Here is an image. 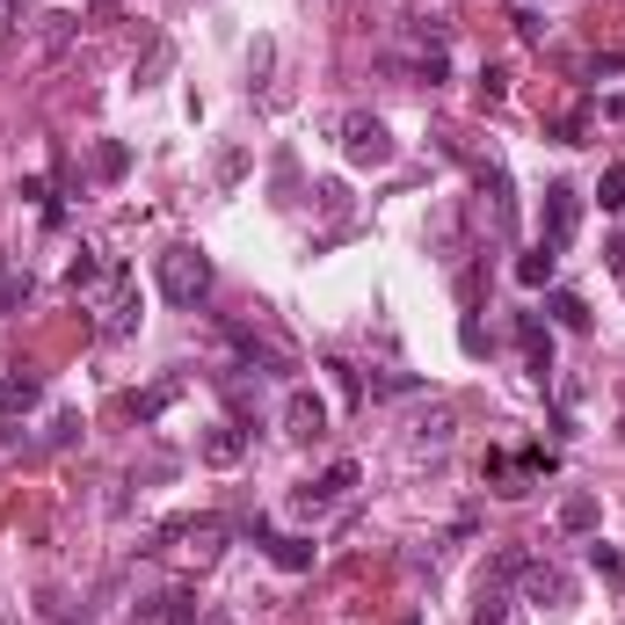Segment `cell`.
Segmentation results:
<instances>
[{
  "instance_id": "cell-28",
  "label": "cell",
  "mask_w": 625,
  "mask_h": 625,
  "mask_svg": "<svg viewBox=\"0 0 625 625\" xmlns=\"http://www.w3.org/2000/svg\"><path fill=\"white\" fill-rule=\"evenodd\" d=\"M509 22H517V36H523V44H539V36H545V22L531 15V8H517V15H509Z\"/></svg>"
},
{
  "instance_id": "cell-30",
  "label": "cell",
  "mask_w": 625,
  "mask_h": 625,
  "mask_svg": "<svg viewBox=\"0 0 625 625\" xmlns=\"http://www.w3.org/2000/svg\"><path fill=\"white\" fill-rule=\"evenodd\" d=\"M604 117H611V124H625V87H618V95H604Z\"/></svg>"
},
{
  "instance_id": "cell-3",
  "label": "cell",
  "mask_w": 625,
  "mask_h": 625,
  "mask_svg": "<svg viewBox=\"0 0 625 625\" xmlns=\"http://www.w3.org/2000/svg\"><path fill=\"white\" fill-rule=\"evenodd\" d=\"M400 139H393V124L371 117V109H349L342 117V160L349 168H393Z\"/></svg>"
},
{
  "instance_id": "cell-25",
  "label": "cell",
  "mask_w": 625,
  "mask_h": 625,
  "mask_svg": "<svg viewBox=\"0 0 625 625\" xmlns=\"http://www.w3.org/2000/svg\"><path fill=\"white\" fill-rule=\"evenodd\" d=\"M124 168H131V146H117V139H109V146H95V174H103V182H117Z\"/></svg>"
},
{
  "instance_id": "cell-7",
  "label": "cell",
  "mask_w": 625,
  "mask_h": 625,
  "mask_svg": "<svg viewBox=\"0 0 625 625\" xmlns=\"http://www.w3.org/2000/svg\"><path fill=\"white\" fill-rule=\"evenodd\" d=\"M517 342H523V364H531V379H553V328H545L539 312H517Z\"/></svg>"
},
{
  "instance_id": "cell-6",
  "label": "cell",
  "mask_w": 625,
  "mask_h": 625,
  "mask_svg": "<svg viewBox=\"0 0 625 625\" xmlns=\"http://www.w3.org/2000/svg\"><path fill=\"white\" fill-rule=\"evenodd\" d=\"M574 226H582V190H574V182H553V190H545V247H568L574 241Z\"/></svg>"
},
{
  "instance_id": "cell-2",
  "label": "cell",
  "mask_w": 625,
  "mask_h": 625,
  "mask_svg": "<svg viewBox=\"0 0 625 625\" xmlns=\"http://www.w3.org/2000/svg\"><path fill=\"white\" fill-rule=\"evenodd\" d=\"M153 553H182L190 568H211L226 553V517H174L153 531Z\"/></svg>"
},
{
  "instance_id": "cell-21",
  "label": "cell",
  "mask_w": 625,
  "mask_h": 625,
  "mask_svg": "<svg viewBox=\"0 0 625 625\" xmlns=\"http://www.w3.org/2000/svg\"><path fill=\"white\" fill-rule=\"evenodd\" d=\"M364 393H371V400H407V393H422V379H415V371H379Z\"/></svg>"
},
{
  "instance_id": "cell-26",
  "label": "cell",
  "mask_w": 625,
  "mask_h": 625,
  "mask_svg": "<svg viewBox=\"0 0 625 625\" xmlns=\"http://www.w3.org/2000/svg\"><path fill=\"white\" fill-rule=\"evenodd\" d=\"M502 95H509V73H502V66H487V73H480V103L495 109V103H502Z\"/></svg>"
},
{
  "instance_id": "cell-4",
  "label": "cell",
  "mask_w": 625,
  "mask_h": 625,
  "mask_svg": "<svg viewBox=\"0 0 625 625\" xmlns=\"http://www.w3.org/2000/svg\"><path fill=\"white\" fill-rule=\"evenodd\" d=\"M349 487H357V458H335L320 480H298V487H292V517H328Z\"/></svg>"
},
{
  "instance_id": "cell-15",
  "label": "cell",
  "mask_w": 625,
  "mask_h": 625,
  "mask_svg": "<svg viewBox=\"0 0 625 625\" xmlns=\"http://www.w3.org/2000/svg\"><path fill=\"white\" fill-rule=\"evenodd\" d=\"M452 430H458V415H452V407H436V415H422L415 430H407V452H444Z\"/></svg>"
},
{
  "instance_id": "cell-27",
  "label": "cell",
  "mask_w": 625,
  "mask_h": 625,
  "mask_svg": "<svg viewBox=\"0 0 625 625\" xmlns=\"http://www.w3.org/2000/svg\"><path fill=\"white\" fill-rule=\"evenodd\" d=\"M44 444H52V452H66V444H81V415H59V422H52V436H44Z\"/></svg>"
},
{
  "instance_id": "cell-10",
  "label": "cell",
  "mask_w": 625,
  "mask_h": 625,
  "mask_svg": "<svg viewBox=\"0 0 625 625\" xmlns=\"http://www.w3.org/2000/svg\"><path fill=\"white\" fill-rule=\"evenodd\" d=\"M480 197H487V219H495V233H517V197H509V174L502 168H480Z\"/></svg>"
},
{
  "instance_id": "cell-20",
  "label": "cell",
  "mask_w": 625,
  "mask_h": 625,
  "mask_svg": "<svg viewBox=\"0 0 625 625\" xmlns=\"http://www.w3.org/2000/svg\"><path fill=\"white\" fill-rule=\"evenodd\" d=\"M545 312H553V320H560L568 335H590V306H582L574 292H553V298H545Z\"/></svg>"
},
{
  "instance_id": "cell-17",
  "label": "cell",
  "mask_w": 625,
  "mask_h": 625,
  "mask_svg": "<svg viewBox=\"0 0 625 625\" xmlns=\"http://www.w3.org/2000/svg\"><path fill=\"white\" fill-rule=\"evenodd\" d=\"M30 292H36V277H30V262H8V255H0V312H15V306H30Z\"/></svg>"
},
{
  "instance_id": "cell-22",
  "label": "cell",
  "mask_w": 625,
  "mask_h": 625,
  "mask_svg": "<svg viewBox=\"0 0 625 625\" xmlns=\"http://www.w3.org/2000/svg\"><path fill=\"white\" fill-rule=\"evenodd\" d=\"M596 204H604L611 219L625 211V160H611V168H604V182H596Z\"/></svg>"
},
{
  "instance_id": "cell-29",
  "label": "cell",
  "mask_w": 625,
  "mask_h": 625,
  "mask_svg": "<svg viewBox=\"0 0 625 625\" xmlns=\"http://www.w3.org/2000/svg\"><path fill=\"white\" fill-rule=\"evenodd\" d=\"M241 168H247L241 146H226V153H219V182H241Z\"/></svg>"
},
{
  "instance_id": "cell-31",
  "label": "cell",
  "mask_w": 625,
  "mask_h": 625,
  "mask_svg": "<svg viewBox=\"0 0 625 625\" xmlns=\"http://www.w3.org/2000/svg\"><path fill=\"white\" fill-rule=\"evenodd\" d=\"M400 625H422V618H400Z\"/></svg>"
},
{
  "instance_id": "cell-16",
  "label": "cell",
  "mask_w": 625,
  "mask_h": 625,
  "mask_svg": "<svg viewBox=\"0 0 625 625\" xmlns=\"http://www.w3.org/2000/svg\"><path fill=\"white\" fill-rule=\"evenodd\" d=\"M596 495H560V531H568V539H596Z\"/></svg>"
},
{
  "instance_id": "cell-24",
  "label": "cell",
  "mask_w": 625,
  "mask_h": 625,
  "mask_svg": "<svg viewBox=\"0 0 625 625\" xmlns=\"http://www.w3.org/2000/svg\"><path fill=\"white\" fill-rule=\"evenodd\" d=\"M590 568L604 574V582H625V553H618V545H604V539H590Z\"/></svg>"
},
{
  "instance_id": "cell-9",
  "label": "cell",
  "mask_w": 625,
  "mask_h": 625,
  "mask_svg": "<svg viewBox=\"0 0 625 625\" xmlns=\"http://www.w3.org/2000/svg\"><path fill=\"white\" fill-rule=\"evenodd\" d=\"M226 342H233V349H241L247 364H262V371H298V357H292V349H277V342H262V335H255V328H241V320H226Z\"/></svg>"
},
{
  "instance_id": "cell-13",
  "label": "cell",
  "mask_w": 625,
  "mask_h": 625,
  "mask_svg": "<svg viewBox=\"0 0 625 625\" xmlns=\"http://www.w3.org/2000/svg\"><path fill=\"white\" fill-rule=\"evenodd\" d=\"M182 385H190V379H160V385H146V393H131V422H139V430H146V422H160L174 400H182Z\"/></svg>"
},
{
  "instance_id": "cell-23",
  "label": "cell",
  "mask_w": 625,
  "mask_h": 625,
  "mask_svg": "<svg viewBox=\"0 0 625 625\" xmlns=\"http://www.w3.org/2000/svg\"><path fill=\"white\" fill-rule=\"evenodd\" d=\"M523 560H531V553H523V545H502V553L487 560V582H502V590H509V582H517V574H523Z\"/></svg>"
},
{
  "instance_id": "cell-5",
  "label": "cell",
  "mask_w": 625,
  "mask_h": 625,
  "mask_svg": "<svg viewBox=\"0 0 625 625\" xmlns=\"http://www.w3.org/2000/svg\"><path fill=\"white\" fill-rule=\"evenodd\" d=\"M284 436H292V444L328 436V400L312 393V385H292V393H284Z\"/></svg>"
},
{
  "instance_id": "cell-14",
  "label": "cell",
  "mask_w": 625,
  "mask_h": 625,
  "mask_svg": "<svg viewBox=\"0 0 625 625\" xmlns=\"http://www.w3.org/2000/svg\"><path fill=\"white\" fill-rule=\"evenodd\" d=\"M269 560H277L284 574H312V539H298V531H269Z\"/></svg>"
},
{
  "instance_id": "cell-12",
  "label": "cell",
  "mask_w": 625,
  "mask_h": 625,
  "mask_svg": "<svg viewBox=\"0 0 625 625\" xmlns=\"http://www.w3.org/2000/svg\"><path fill=\"white\" fill-rule=\"evenodd\" d=\"M44 400V379L36 371H0V415H30Z\"/></svg>"
},
{
  "instance_id": "cell-19",
  "label": "cell",
  "mask_w": 625,
  "mask_h": 625,
  "mask_svg": "<svg viewBox=\"0 0 625 625\" xmlns=\"http://www.w3.org/2000/svg\"><path fill=\"white\" fill-rule=\"evenodd\" d=\"M473 625H509V590L502 582H480V596H473Z\"/></svg>"
},
{
  "instance_id": "cell-18",
  "label": "cell",
  "mask_w": 625,
  "mask_h": 625,
  "mask_svg": "<svg viewBox=\"0 0 625 625\" xmlns=\"http://www.w3.org/2000/svg\"><path fill=\"white\" fill-rule=\"evenodd\" d=\"M553 269H560V255H553V247H531V255H517V284H523V292H545V284H553Z\"/></svg>"
},
{
  "instance_id": "cell-11",
  "label": "cell",
  "mask_w": 625,
  "mask_h": 625,
  "mask_svg": "<svg viewBox=\"0 0 625 625\" xmlns=\"http://www.w3.org/2000/svg\"><path fill=\"white\" fill-rule=\"evenodd\" d=\"M523 590H531V604H545V611H560L568 604V574L560 568H545V560H523V574H517Z\"/></svg>"
},
{
  "instance_id": "cell-8",
  "label": "cell",
  "mask_w": 625,
  "mask_h": 625,
  "mask_svg": "<svg viewBox=\"0 0 625 625\" xmlns=\"http://www.w3.org/2000/svg\"><path fill=\"white\" fill-rule=\"evenodd\" d=\"M197 458H204V466H219V473L241 466V458H247V430H241V422H211L204 444H197Z\"/></svg>"
},
{
  "instance_id": "cell-1",
  "label": "cell",
  "mask_w": 625,
  "mask_h": 625,
  "mask_svg": "<svg viewBox=\"0 0 625 625\" xmlns=\"http://www.w3.org/2000/svg\"><path fill=\"white\" fill-rule=\"evenodd\" d=\"M153 284H160V298H168V306L197 312L211 298V255H204V247H190V241H174L168 255L153 262Z\"/></svg>"
}]
</instances>
